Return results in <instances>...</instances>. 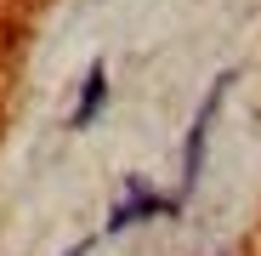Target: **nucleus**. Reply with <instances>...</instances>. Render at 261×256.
<instances>
[{
	"instance_id": "4",
	"label": "nucleus",
	"mask_w": 261,
	"mask_h": 256,
	"mask_svg": "<svg viewBox=\"0 0 261 256\" xmlns=\"http://www.w3.org/2000/svg\"><path fill=\"white\" fill-rule=\"evenodd\" d=\"M68 256H85V245H74V250H68Z\"/></svg>"
},
{
	"instance_id": "1",
	"label": "nucleus",
	"mask_w": 261,
	"mask_h": 256,
	"mask_svg": "<svg viewBox=\"0 0 261 256\" xmlns=\"http://www.w3.org/2000/svg\"><path fill=\"white\" fill-rule=\"evenodd\" d=\"M222 91H227V74L210 85V97H204V108L193 114V131H188V159H182V188H193L199 182V159H204V137H210V120H216V108H222Z\"/></svg>"
},
{
	"instance_id": "3",
	"label": "nucleus",
	"mask_w": 261,
	"mask_h": 256,
	"mask_svg": "<svg viewBox=\"0 0 261 256\" xmlns=\"http://www.w3.org/2000/svg\"><path fill=\"white\" fill-rule=\"evenodd\" d=\"M102 97H108V68H102V63H91V74H85V97H80V108H74V131H85V125L97 120Z\"/></svg>"
},
{
	"instance_id": "2",
	"label": "nucleus",
	"mask_w": 261,
	"mask_h": 256,
	"mask_svg": "<svg viewBox=\"0 0 261 256\" xmlns=\"http://www.w3.org/2000/svg\"><path fill=\"white\" fill-rule=\"evenodd\" d=\"M170 211H176V199H159V194H142L137 182H130V199H125V205H114V217H108V234L130 228L137 217H170Z\"/></svg>"
}]
</instances>
